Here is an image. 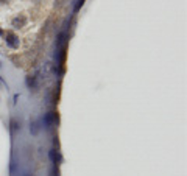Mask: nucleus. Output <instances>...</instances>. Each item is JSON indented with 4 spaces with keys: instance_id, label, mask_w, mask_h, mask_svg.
<instances>
[{
    "instance_id": "obj_1",
    "label": "nucleus",
    "mask_w": 187,
    "mask_h": 176,
    "mask_svg": "<svg viewBox=\"0 0 187 176\" xmlns=\"http://www.w3.org/2000/svg\"><path fill=\"white\" fill-rule=\"evenodd\" d=\"M8 38H9V39H6V42L9 44V47H13V48H17V42H14L16 36H13V35H8Z\"/></svg>"
},
{
    "instance_id": "obj_3",
    "label": "nucleus",
    "mask_w": 187,
    "mask_h": 176,
    "mask_svg": "<svg viewBox=\"0 0 187 176\" xmlns=\"http://www.w3.org/2000/svg\"><path fill=\"white\" fill-rule=\"evenodd\" d=\"M25 176H30V175H25Z\"/></svg>"
},
{
    "instance_id": "obj_2",
    "label": "nucleus",
    "mask_w": 187,
    "mask_h": 176,
    "mask_svg": "<svg viewBox=\"0 0 187 176\" xmlns=\"http://www.w3.org/2000/svg\"><path fill=\"white\" fill-rule=\"evenodd\" d=\"M0 35H2V30H0Z\"/></svg>"
}]
</instances>
